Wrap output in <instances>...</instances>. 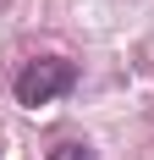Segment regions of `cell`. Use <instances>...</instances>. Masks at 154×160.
I'll use <instances>...</instances> for the list:
<instances>
[{
  "label": "cell",
  "mask_w": 154,
  "mask_h": 160,
  "mask_svg": "<svg viewBox=\"0 0 154 160\" xmlns=\"http://www.w3.org/2000/svg\"><path fill=\"white\" fill-rule=\"evenodd\" d=\"M44 160H99L94 155V144H83V138H61V144H50Z\"/></svg>",
  "instance_id": "2"
},
{
  "label": "cell",
  "mask_w": 154,
  "mask_h": 160,
  "mask_svg": "<svg viewBox=\"0 0 154 160\" xmlns=\"http://www.w3.org/2000/svg\"><path fill=\"white\" fill-rule=\"evenodd\" d=\"M77 88V66L66 55H33L22 72H17V105H50Z\"/></svg>",
  "instance_id": "1"
}]
</instances>
